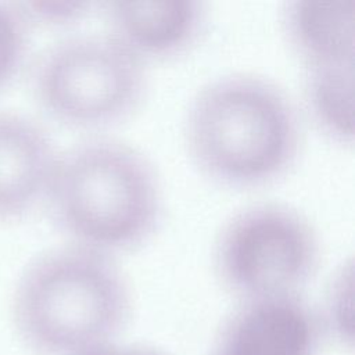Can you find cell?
<instances>
[{
    "instance_id": "obj_7",
    "label": "cell",
    "mask_w": 355,
    "mask_h": 355,
    "mask_svg": "<svg viewBox=\"0 0 355 355\" xmlns=\"http://www.w3.org/2000/svg\"><path fill=\"white\" fill-rule=\"evenodd\" d=\"M107 35L141 62L187 53L200 40L207 10L200 1H111L103 4Z\"/></svg>"
},
{
    "instance_id": "obj_12",
    "label": "cell",
    "mask_w": 355,
    "mask_h": 355,
    "mask_svg": "<svg viewBox=\"0 0 355 355\" xmlns=\"http://www.w3.org/2000/svg\"><path fill=\"white\" fill-rule=\"evenodd\" d=\"M26 46L24 21L17 11L0 4V86L17 72Z\"/></svg>"
},
{
    "instance_id": "obj_1",
    "label": "cell",
    "mask_w": 355,
    "mask_h": 355,
    "mask_svg": "<svg viewBox=\"0 0 355 355\" xmlns=\"http://www.w3.org/2000/svg\"><path fill=\"white\" fill-rule=\"evenodd\" d=\"M183 136L204 178L220 187L248 190L273 183L294 165L301 123L275 82L237 72L209 80L194 94Z\"/></svg>"
},
{
    "instance_id": "obj_10",
    "label": "cell",
    "mask_w": 355,
    "mask_h": 355,
    "mask_svg": "<svg viewBox=\"0 0 355 355\" xmlns=\"http://www.w3.org/2000/svg\"><path fill=\"white\" fill-rule=\"evenodd\" d=\"M304 104L315 128L333 144L354 143V65L308 68Z\"/></svg>"
},
{
    "instance_id": "obj_2",
    "label": "cell",
    "mask_w": 355,
    "mask_h": 355,
    "mask_svg": "<svg viewBox=\"0 0 355 355\" xmlns=\"http://www.w3.org/2000/svg\"><path fill=\"white\" fill-rule=\"evenodd\" d=\"M44 201L71 244L110 257L148 241L164 216L153 162L136 147L108 137L60 154Z\"/></svg>"
},
{
    "instance_id": "obj_14",
    "label": "cell",
    "mask_w": 355,
    "mask_h": 355,
    "mask_svg": "<svg viewBox=\"0 0 355 355\" xmlns=\"http://www.w3.org/2000/svg\"><path fill=\"white\" fill-rule=\"evenodd\" d=\"M85 355H161V354L157 351H153V349H146V348L116 347L114 344H110L107 347H103L100 349H96V351L85 354Z\"/></svg>"
},
{
    "instance_id": "obj_5",
    "label": "cell",
    "mask_w": 355,
    "mask_h": 355,
    "mask_svg": "<svg viewBox=\"0 0 355 355\" xmlns=\"http://www.w3.org/2000/svg\"><path fill=\"white\" fill-rule=\"evenodd\" d=\"M320 257V240L308 218L272 201L237 209L222 223L212 245L218 280L241 301L300 294Z\"/></svg>"
},
{
    "instance_id": "obj_13",
    "label": "cell",
    "mask_w": 355,
    "mask_h": 355,
    "mask_svg": "<svg viewBox=\"0 0 355 355\" xmlns=\"http://www.w3.org/2000/svg\"><path fill=\"white\" fill-rule=\"evenodd\" d=\"M92 7V3L80 1H32L25 4L28 14L33 19L53 26L79 22L89 14Z\"/></svg>"
},
{
    "instance_id": "obj_4",
    "label": "cell",
    "mask_w": 355,
    "mask_h": 355,
    "mask_svg": "<svg viewBox=\"0 0 355 355\" xmlns=\"http://www.w3.org/2000/svg\"><path fill=\"white\" fill-rule=\"evenodd\" d=\"M33 90L54 121L98 130L140 107L147 92L146 64L108 35L71 36L40 57Z\"/></svg>"
},
{
    "instance_id": "obj_9",
    "label": "cell",
    "mask_w": 355,
    "mask_h": 355,
    "mask_svg": "<svg viewBox=\"0 0 355 355\" xmlns=\"http://www.w3.org/2000/svg\"><path fill=\"white\" fill-rule=\"evenodd\" d=\"M279 18L286 43L305 69L354 65L355 0H293Z\"/></svg>"
},
{
    "instance_id": "obj_8",
    "label": "cell",
    "mask_w": 355,
    "mask_h": 355,
    "mask_svg": "<svg viewBox=\"0 0 355 355\" xmlns=\"http://www.w3.org/2000/svg\"><path fill=\"white\" fill-rule=\"evenodd\" d=\"M58 153L33 119L0 112V220H14L44 201Z\"/></svg>"
},
{
    "instance_id": "obj_6",
    "label": "cell",
    "mask_w": 355,
    "mask_h": 355,
    "mask_svg": "<svg viewBox=\"0 0 355 355\" xmlns=\"http://www.w3.org/2000/svg\"><path fill=\"white\" fill-rule=\"evenodd\" d=\"M319 326L300 294L243 300L211 355H315Z\"/></svg>"
},
{
    "instance_id": "obj_11",
    "label": "cell",
    "mask_w": 355,
    "mask_h": 355,
    "mask_svg": "<svg viewBox=\"0 0 355 355\" xmlns=\"http://www.w3.org/2000/svg\"><path fill=\"white\" fill-rule=\"evenodd\" d=\"M322 323L336 338L352 343L354 338V262L344 261L331 275L322 311Z\"/></svg>"
},
{
    "instance_id": "obj_3",
    "label": "cell",
    "mask_w": 355,
    "mask_h": 355,
    "mask_svg": "<svg viewBox=\"0 0 355 355\" xmlns=\"http://www.w3.org/2000/svg\"><path fill=\"white\" fill-rule=\"evenodd\" d=\"M130 308V286L115 259L71 243L35 258L14 294L17 329L43 355H85L112 344Z\"/></svg>"
}]
</instances>
